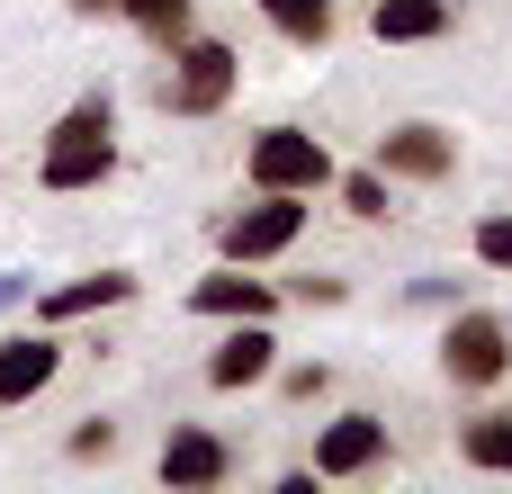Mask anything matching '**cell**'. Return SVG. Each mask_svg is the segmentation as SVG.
<instances>
[{
	"mask_svg": "<svg viewBox=\"0 0 512 494\" xmlns=\"http://www.w3.org/2000/svg\"><path fill=\"white\" fill-rule=\"evenodd\" d=\"M270 378H279V387H288L297 405H315V396L333 387V369H324V360H297V369H270Z\"/></svg>",
	"mask_w": 512,
	"mask_h": 494,
	"instance_id": "cell-18",
	"label": "cell"
},
{
	"mask_svg": "<svg viewBox=\"0 0 512 494\" xmlns=\"http://www.w3.org/2000/svg\"><path fill=\"white\" fill-rule=\"evenodd\" d=\"M117 18H126L144 45H162V54H171V45L198 27V9H189V0H117Z\"/></svg>",
	"mask_w": 512,
	"mask_h": 494,
	"instance_id": "cell-14",
	"label": "cell"
},
{
	"mask_svg": "<svg viewBox=\"0 0 512 494\" xmlns=\"http://www.w3.org/2000/svg\"><path fill=\"white\" fill-rule=\"evenodd\" d=\"M387 459V423L378 414H333L315 432V477H369Z\"/></svg>",
	"mask_w": 512,
	"mask_h": 494,
	"instance_id": "cell-12",
	"label": "cell"
},
{
	"mask_svg": "<svg viewBox=\"0 0 512 494\" xmlns=\"http://www.w3.org/2000/svg\"><path fill=\"white\" fill-rule=\"evenodd\" d=\"M261 18H270L288 45H306V54L333 45V0H261Z\"/></svg>",
	"mask_w": 512,
	"mask_h": 494,
	"instance_id": "cell-15",
	"label": "cell"
},
{
	"mask_svg": "<svg viewBox=\"0 0 512 494\" xmlns=\"http://www.w3.org/2000/svg\"><path fill=\"white\" fill-rule=\"evenodd\" d=\"M234 81H243V54L225 45V36H180L171 45V81H162V108L171 117H216L225 99H234Z\"/></svg>",
	"mask_w": 512,
	"mask_h": 494,
	"instance_id": "cell-2",
	"label": "cell"
},
{
	"mask_svg": "<svg viewBox=\"0 0 512 494\" xmlns=\"http://www.w3.org/2000/svg\"><path fill=\"white\" fill-rule=\"evenodd\" d=\"M189 315H207V324H243V315H279V288L270 279H243V261H225V270H207L198 288H189Z\"/></svg>",
	"mask_w": 512,
	"mask_h": 494,
	"instance_id": "cell-11",
	"label": "cell"
},
{
	"mask_svg": "<svg viewBox=\"0 0 512 494\" xmlns=\"http://www.w3.org/2000/svg\"><path fill=\"white\" fill-rule=\"evenodd\" d=\"M459 459L486 468V477H512V414H477V423L459 432Z\"/></svg>",
	"mask_w": 512,
	"mask_h": 494,
	"instance_id": "cell-16",
	"label": "cell"
},
{
	"mask_svg": "<svg viewBox=\"0 0 512 494\" xmlns=\"http://www.w3.org/2000/svg\"><path fill=\"white\" fill-rule=\"evenodd\" d=\"M504 369H512V324H504V315L459 306L450 333H441V378H450V387H495Z\"/></svg>",
	"mask_w": 512,
	"mask_h": 494,
	"instance_id": "cell-5",
	"label": "cell"
},
{
	"mask_svg": "<svg viewBox=\"0 0 512 494\" xmlns=\"http://www.w3.org/2000/svg\"><path fill=\"white\" fill-rule=\"evenodd\" d=\"M153 468H162V486H171V494H216L225 477H234V450H225L207 423H171Z\"/></svg>",
	"mask_w": 512,
	"mask_h": 494,
	"instance_id": "cell-6",
	"label": "cell"
},
{
	"mask_svg": "<svg viewBox=\"0 0 512 494\" xmlns=\"http://www.w3.org/2000/svg\"><path fill=\"white\" fill-rule=\"evenodd\" d=\"M99 180H117V99L108 90L72 99L45 126V153H36V189H54V198H81Z\"/></svg>",
	"mask_w": 512,
	"mask_h": 494,
	"instance_id": "cell-1",
	"label": "cell"
},
{
	"mask_svg": "<svg viewBox=\"0 0 512 494\" xmlns=\"http://www.w3.org/2000/svg\"><path fill=\"white\" fill-rule=\"evenodd\" d=\"M135 270H90V279H63V288H36L27 306H36V324H81V315H108V306H135Z\"/></svg>",
	"mask_w": 512,
	"mask_h": 494,
	"instance_id": "cell-9",
	"label": "cell"
},
{
	"mask_svg": "<svg viewBox=\"0 0 512 494\" xmlns=\"http://www.w3.org/2000/svg\"><path fill=\"white\" fill-rule=\"evenodd\" d=\"M378 171H387V180H423V189H432V180H450V171H459V135H441V126H423V117H414V126L378 135Z\"/></svg>",
	"mask_w": 512,
	"mask_h": 494,
	"instance_id": "cell-10",
	"label": "cell"
},
{
	"mask_svg": "<svg viewBox=\"0 0 512 494\" xmlns=\"http://www.w3.org/2000/svg\"><path fill=\"white\" fill-rule=\"evenodd\" d=\"M369 27H378V45H432V36H450V0H378Z\"/></svg>",
	"mask_w": 512,
	"mask_h": 494,
	"instance_id": "cell-13",
	"label": "cell"
},
{
	"mask_svg": "<svg viewBox=\"0 0 512 494\" xmlns=\"http://www.w3.org/2000/svg\"><path fill=\"white\" fill-rule=\"evenodd\" d=\"M270 369H279V333L261 324V315H243L216 351H207V387L216 396H243V387H270Z\"/></svg>",
	"mask_w": 512,
	"mask_h": 494,
	"instance_id": "cell-7",
	"label": "cell"
},
{
	"mask_svg": "<svg viewBox=\"0 0 512 494\" xmlns=\"http://www.w3.org/2000/svg\"><path fill=\"white\" fill-rule=\"evenodd\" d=\"M477 261L486 270H512V216H486L477 225Z\"/></svg>",
	"mask_w": 512,
	"mask_h": 494,
	"instance_id": "cell-19",
	"label": "cell"
},
{
	"mask_svg": "<svg viewBox=\"0 0 512 494\" xmlns=\"http://www.w3.org/2000/svg\"><path fill=\"white\" fill-rule=\"evenodd\" d=\"M333 153H324V135H306V126H261L252 135V153H243V180L252 189H297V198H315V189H333Z\"/></svg>",
	"mask_w": 512,
	"mask_h": 494,
	"instance_id": "cell-4",
	"label": "cell"
},
{
	"mask_svg": "<svg viewBox=\"0 0 512 494\" xmlns=\"http://www.w3.org/2000/svg\"><path fill=\"white\" fill-rule=\"evenodd\" d=\"M333 189H342V207H351L360 225L387 216V171H378V162H369V171H333Z\"/></svg>",
	"mask_w": 512,
	"mask_h": 494,
	"instance_id": "cell-17",
	"label": "cell"
},
{
	"mask_svg": "<svg viewBox=\"0 0 512 494\" xmlns=\"http://www.w3.org/2000/svg\"><path fill=\"white\" fill-rule=\"evenodd\" d=\"M54 378H63V342H54V324H36V333H0V405H9V414L36 405Z\"/></svg>",
	"mask_w": 512,
	"mask_h": 494,
	"instance_id": "cell-8",
	"label": "cell"
},
{
	"mask_svg": "<svg viewBox=\"0 0 512 494\" xmlns=\"http://www.w3.org/2000/svg\"><path fill=\"white\" fill-rule=\"evenodd\" d=\"M27 297H36V288H27V279H18V270H0V315H18V306H27Z\"/></svg>",
	"mask_w": 512,
	"mask_h": 494,
	"instance_id": "cell-21",
	"label": "cell"
},
{
	"mask_svg": "<svg viewBox=\"0 0 512 494\" xmlns=\"http://www.w3.org/2000/svg\"><path fill=\"white\" fill-rule=\"evenodd\" d=\"M306 216H315V207H306L297 189H252V207H234V216L216 225V252H225V261H243V270H261V261L297 252Z\"/></svg>",
	"mask_w": 512,
	"mask_h": 494,
	"instance_id": "cell-3",
	"label": "cell"
},
{
	"mask_svg": "<svg viewBox=\"0 0 512 494\" xmlns=\"http://www.w3.org/2000/svg\"><path fill=\"white\" fill-rule=\"evenodd\" d=\"M72 459H117V423H108V414H90V423L72 432Z\"/></svg>",
	"mask_w": 512,
	"mask_h": 494,
	"instance_id": "cell-20",
	"label": "cell"
},
{
	"mask_svg": "<svg viewBox=\"0 0 512 494\" xmlns=\"http://www.w3.org/2000/svg\"><path fill=\"white\" fill-rule=\"evenodd\" d=\"M72 18H117V0H72Z\"/></svg>",
	"mask_w": 512,
	"mask_h": 494,
	"instance_id": "cell-22",
	"label": "cell"
}]
</instances>
